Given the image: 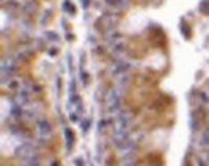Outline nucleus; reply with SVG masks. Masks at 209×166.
<instances>
[{
    "label": "nucleus",
    "mask_w": 209,
    "mask_h": 166,
    "mask_svg": "<svg viewBox=\"0 0 209 166\" xmlns=\"http://www.w3.org/2000/svg\"><path fill=\"white\" fill-rule=\"evenodd\" d=\"M123 166H135V163H134V160L131 157H127L126 160H123Z\"/></svg>",
    "instance_id": "nucleus-2"
},
{
    "label": "nucleus",
    "mask_w": 209,
    "mask_h": 166,
    "mask_svg": "<svg viewBox=\"0 0 209 166\" xmlns=\"http://www.w3.org/2000/svg\"><path fill=\"white\" fill-rule=\"evenodd\" d=\"M38 130H39V135L41 136H49L52 133V125L47 121L41 119V121H38Z\"/></svg>",
    "instance_id": "nucleus-1"
}]
</instances>
